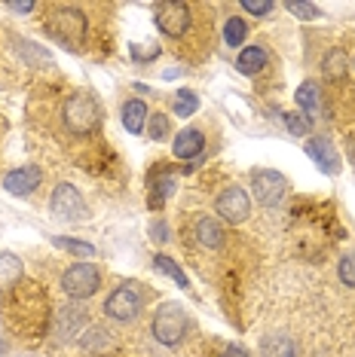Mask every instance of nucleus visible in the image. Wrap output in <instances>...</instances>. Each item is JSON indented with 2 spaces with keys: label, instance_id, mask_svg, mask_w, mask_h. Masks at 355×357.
Returning a JSON list of instances; mask_svg holds the SVG:
<instances>
[{
  "label": "nucleus",
  "instance_id": "obj_1",
  "mask_svg": "<svg viewBox=\"0 0 355 357\" xmlns=\"http://www.w3.org/2000/svg\"><path fill=\"white\" fill-rule=\"evenodd\" d=\"M0 321L10 327L15 336L25 342H40L50 330L52 321V305L50 296L43 294L37 281H22L15 284L10 294H3V305H0Z\"/></svg>",
  "mask_w": 355,
  "mask_h": 357
},
{
  "label": "nucleus",
  "instance_id": "obj_2",
  "mask_svg": "<svg viewBox=\"0 0 355 357\" xmlns=\"http://www.w3.org/2000/svg\"><path fill=\"white\" fill-rule=\"evenodd\" d=\"M153 22L163 37L184 43V50H196V59L208 52L212 25L205 19L199 22V6L184 3V0H159L153 6Z\"/></svg>",
  "mask_w": 355,
  "mask_h": 357
},
{
  "label": "nucleus",
  "instance_id": "obj_3",
  "mask_svg": "<svg viewBox=\"0 0 355 357\" xmlns=\"http://www.w3.org/2000/svg\"><path fill=\"white\" fill-rule=\"evenodd\" d=\"M43 31L68 52H83L89 43V6H77V3L46 6Z\"/></svg>",
  "mask_w": 355,
  "mask_h": 357
},
{
  "label": "nucleus",
  "instance_id": "obj_4",
  "mask_svg": "<svg viewBox=\"0 0 355 357\" xmlns=\"http://www.w3.org/2000/svg\"><path fill=\"white\" fill-rule=\"evenodd\" d=\"M61 123L71 135H92L104 123V110L92 92H71L61 107Z\"/></svg>",
  "mask_w": 355,
  "mask_h": 357
},
{
  "label": "nucleus",
  "instance_id": "obj_5",
  "mask_svg": "<svg viewBox=\"0 0 355 357\" xmlns=\"http://www.w3.org/2000/svg\"><path fill=\"white\" fill-rule=\"evenodd\" d=\"M147 303V290L138 281H123L117 284V290H110V296L104 299V314L114 321H135L144 312Z\"/></svg>",
  "mask_w": 355,
  "mask_h": 357
},
{
  "label": "nucleus",
  "instance_id": "obj_6",
  "mask_svg": "<svg viewBox=\"0 0 355 357\" xmlns=\"http://www.w3.org/2000/svg\"><path fill=\"white\" fill-rule=\"evenodd\" d=\"M187 312H184L178 303H163L153 312V321H150V333L153 339H157L159 345L166 348H175L178 342L184 339V333H187Z\"/></svg>",
  "mask_w": 355,
  "mask_h": 357
},
{
  "label": "nucleus",
  "instance_id": "obj_7",
  "mask_svg": "<svg viewBox=\"0 0 355 357\" xmlns=\"http://www.w3.org/2000/svg\"><path fill=\"white\" fill-rule=\"evenodd\" d=\"M61 290L68 294L71 299H89L101 290V269L89 259H77L74 266L61 272Z\"/></svg>",
  "mask_w": 355,
  "mask_h": 357
},
{
  "label": "nucleus",
  "instance_id": "obj_8",
  "mask_svg": "<svg viewBox=\"0 0 355 357\" xmlns=\"http://www.w3.org/2000/svg\"><path fill=\"white\" fill-rule=\"evenodd\" d=\"M50 211H52V217L68 220V223L89 220V208L74 183H55V190L50 196Z\"/></svg>",
  "mask_w": 355,
  "mask_h": 357
},
{
  "label": "nucleus",
  "instance_id": "obj_9",
  "mask_svg": "<svg viewBox=\"0 0 355 357\" xmlns=\"http://www.w3.org/2000/svg\"><path fill=\"white\" fill-rule=\"evenodd\" d=\"M252 192L263 208H279L288 192V181L276 168H257V172H252Z\"/></svg>",
  "mask_w": 355,
  "mask_h": 357
},
{
  "label": "nucleus",
  "instance_id": "obj_10",
  "mask_svg": "<svg viewBox=\"0 0 355 357\" xmlns=\"http://www.w3.org/2000/svg\"><path fill=\"white\" fill-rule=\"evenodd\" d=\"M215 211H217V217L227 223H245L248 214H252V199H248V192L236 183L224 186L215 199Z\"/></svg>",
  "mask_w": 355,
  "mask_h": 357
},
{
  "label": "nucleus",
  "instance_id": "obj_11",
  "mask_svg": "<svg viewBox=\"0 0 355 357\" xmlns=\"http://www.w3.org/2000/svg\"><path fill=\"white\" fill-rule=\"evenodd\" d=\"M147 190H150L147 205L153 211H163V205L172 199V192L178 190V177L172 174V168L157 165V172H150V177H147Z\"/></svg>",
  "mask_w": 355,
  "mask_h": 357
},
{
  "label": "nucleus",
  "instance_id": "obj_12",
  "mask_svg": "<svg viewBox=\"0 0 355 357\" xmlns=\"http://www.w3.org/2000/svg\"><path fill=\"white\" fill-rule=\"evenodd\" d=\"M40 181H43V172H40L37 165H22V168H13V172L3 174V190L10 192V196L25 199L37 190Z\"/></svg>",
  "mask_w": 355,
  "mask_h": 357
},
{
  "label": "nucleus",
  "instance_id": "obj_13",
  "mask_svg": "<svg viewBox=\"0 0 355 357\" xmlns=\"http://www.w3.org/2000/svg\"><path fill=\"white\" fill-rule=\"evenodd\" d=\"M203 150H205V132L203 128H196V126L181 128V132L175 135V141H172L175 159H184V162H196L199 156H203Z\"/></svg>",
  "mask_w": 355,
  "mask_h": 357
},
{
  "label": "nucleus",
  "instance_id": "obj_14",
  "mask_svg": "<svg viewBox=\"0 0 355 357\" xmlns=\"http://www.w3.org/2000/svg\"><path fill=\"white\" fill-rule=\"evenodd\" d=\"M306 156H310L316 165L321 168L325 174H340V153L334 150V144L328 141V137H321V135H316V137H310V144H306Z\"/></svg>",
  "mask_w": 355,
  "mask_h": 357
},
{
  "label": "nucleus",
  "instance_id": "obj_15",
  "mask_svg": "<svg viewBox=\"0 0 355 357\" xmlns=\"http://www.w3.org/2000/svg\"><path fill=\"white\" fill-rule=\"evenodd\" d=\"M193 232H196V241H199V245L208 248V250L221 248L224 241H227L224 223L217 220V217H205V214H199V217H196V223H193Z\"/></svg>",
  "mask_w": 355,
  "mask_h": 357
},
{
  "label": "nucleus",
  "instance_id": "obj_16",
  "mask_svg": "<svg viewBox=\"0 0 355 357\" xmlns=\"http://www.w3.org/2000/svg\"><path fill=\"white\" fill-rule=\"evenodd\" d=\"M86 327V308L83 305H68L55 314V336L59 339H74Z\"/></svg>",
  "mask_w": 355,
  "mask_h": 357
},
{
  "label": "nucleus",
  "instance_id": "obj_17",
  "mask_svg": "<svg viewBox=\"0 0 355 357\" xmlns=\"http://www.w3.org/2000/svg\"><path fill=\"white\" fill-rule=\"evenodd\" d=\"M297 107H300L303 116H310L312 123L321 116V86L316 83V79H306V83L297 89Z\"/></svg>",
  "mask_w": 355,
  "mask_h": 357
},
{
  "label": "nucleus",
  "instance_id": "obj_18",
  "mask_svg": "<svg viewBox=\"0 0 355 357\" xmlns=\"http://www.w3.org/2000/svg\"><path fill=\"white\" fill-rule=\"evenodd\" d=\"M266 64H270V52L263 46H245L236 59V70L242 77H257L261 70H266Z\"/></svg>",
  "mask_w": 355,
  "mask_h": 357
},
{
  "label": "nucleus",
  "instance_id": "obj_19",
  "mask_svg": "<svg viewBox=\"0 0 355 357\" xmlns=\"http://www.w3.org/2000/svg\"><path fill=\"white\" fill-rule=\"evenodd\" d=\"M147 119H150V113H147V104L144 101L129 98L123 104V128L129 135H141L144 128H147Z\"/></svg>",
  "mask_w": 355,
  "mask_h": 357
},
{
  "label": "nucleus",
  "instance_id": "obj_20",
  "mask_svg": "<svg viewBox=\"0 0 355 357\" xmlns=\"http://www.w3.org/2000/svg\"><path fill=\"white\" fill-rule=\"evenodd\" d=\"M22 281V259L15 254H0V294H10Z\"/></svg>",
  "mask_w": 355,
  "mask_h": 357
},
{
  "label": "nucleus",
  "instance_id": "obj_21",
  "mask_svg": "<svg viewBox=\"0 0 355 357\" xmlns=\"http://www.w3.org/2000/svg\"><path fill=\"white\" fill-rule=\"evenodd\" d=\"M110 345H114V336L104 327H89L83 336H80V348H83L86 354H104Z\"/></svg>",
  "mask_w": 355,
  "mask_h": 357
},
{
  "label": "nucleus",
  "instance_id": "obj_22",
  "mask_svg": "<svg viewBox=\"0 0 355 357\" xmlns=\"http://www.w3.org/2000/svg\"><path fill=\"white\" fill-rule=\"evenodd\" d=\"M321 68H325V77L328 79H334V83H340V79L349 74V55H346L340 46H334L328 55H325V61H321Z\"/></svg>",
  "mask_w": 355,
  "mask_h": 357
},
{
  "label": "nucleus",
  "instance_id": "obj_23",
  "mask_svg": "<svg viewBox=\"0 0 355 357\" xmlns=\"http://www.w3.org/2000/svg\"><path fill=\"white\" fill-rule=\"evenodd\" d=\"M153 269H157V272H163L166 278H172V281H175L181 290H190L187 275H184V269L175 263L172 257H166V254H153Z\"/></svg>",
  "mask_w": 355,
  "mask_h": 357
},
{
  "label": "nucleus",
  "instance_id": "obj_24",
  "mask_svg": "<svg viewBox=\"0 0 355 357\" xmlns=\"http://www.w3.org/2000/svg\"><path fill=\"white\" fill-rule=\"evenodd\" d=\"M263 357H297V342L291 336H266L261 342Z\"/></svg>",
  "mask_w": 355,
  "mask_h": 357
},
{
  "label": "nucleus",
  "instance_id": "obj_25",
  "mask_svg": "<svg viewBox=\"0 0 355 357\" xmlns=\"http://www.w3.org/2000/svg\"><path fill=\"white\" fill-rule=\"evenodd\" d=\"M245 40H248V22L239 19V15H227V22H224V43L230 50H236V46H245Z\"/></svg>",
  "mask_w": 355,
  "mask_h": 357
},
{
  "label": "nucleus",
  "instance_id": "obj_26",
  "mask_svg": "<svg viewBox=\"0 0 355 357\" xmlns=\"http://www.w3.org/2000/svg\"><path fill=\"white\" fill-rule=\"evenodd\" d=\"M172 110L178 119H190L193 113L199 110V95L193 92V89H178L172 98Z\"/></svg>",
  "mask_w": 355,
  "mask_h": 357
},
{
  "label": "nucleus",
  "instance_id": "obj_27",
  "mask_svg": "<svg viewBox=\"0 0 355 357\" xmlns=\"http://www.w3.org/2000/svg\"><path fill=\"white\" fill-rule=\"evenodd\" d=\"M168 132H172V119L166 116V113H153L147 119V135L150 141H166Z\"/></svg>",
  "mask_w": 355,
  "mask_h": 357
},
{
  "label": "nucleus",
  "instance_id": "obj_28",
  "mask_svg": "<svg viewBox=\"0 0 355 357\" xmlns=\"http://www.w3.org/2000/svg\"><path fill=\"white\" fill-rule=\"evenodd\" d=\"M285 126H288V132H291L294 137H310V132H312V119L303 116L300 110H297V113H285Z\"/></svg>",
  "mask_w": 355,
  "mask_h": 357
},
{
  "label": "nucleus",
  "instance_id": "obj_29",
  "mask_svg": "<svg viewBox=\"0 0 355 357\" xmlns=\"http://www.w3.org/2000/svg\"><path fill=\"white\" fill-rule=\"evenodd\" d=\"M55 248H64V250H71V254H80V257H92L95 254V248L89 245V241H80V238H68V235H55Z\"/></svg>",
  "mask_w": 355,
  "mask_h": 357
},
{
  "label": "nucleus",
  "instance_id": "obj_30",
  "mask_svg": "<svg viewBox=\"0 0 355 357\" xmlns=\"http://www.w3.org/2000/svg\"><path fill=\"white\" fill-rule=\"evenodd\" d=\"M19 50L25 52V59H28V61H37L40 68H50V64H52L50 52H46V50H40L37 43H28V40H19Z\"/></svg>",
  "mask_w": 355,
  "mask_h": 357
},
{
  "label": "nucleus",
  "instance_id": "obj_31",
  "mask_svg": "<svg viewBox=\"0 0 355 357\" xmlns=\"http://www.w3.org/2000/svg\"><path fill=\"white\" fill-rule=\"evenodd\" d=\"M337 272H340V281L346 284L349 290H355V248L340 259V266H337Z\"/></svg>",
  "mask_w": 355,
  "mask_h": 357
},
{
  "label": "nucleus",
  "instance_id": "obj_32",
  "mask_svg": "<svg viewBox=\"0 0 355 357\" xmlns=\"http://www.w3.org/2000/svg\"><path fill=\"white\" fill-rule=\"evenodd\" d=\"M285 10L291 15H297V19H303V22H316L321 15V10L316 3H285Z\"/></svg>",
  "mask_w": 355,
  "mask_h": 357
},
{
  "label": "nucleus",
  "instance_id": "obj_33",
  "mask_svg": "<svg viewBox=\"0 0 355 357\" xmlns=\"http://www.w3.org/2000/svg\"><path fill=\"white\" fill-rule=\"evenodd\" d=\"M242 10L252 15H270L276 10V3H273V0H242Z\"/></svg>",
  "mask_w": 355,
  "mask_h": 357
},
{
  "label": "nucleus",
  "instance_id": "obj_34",
  "mask_svg": "<svg viewBox=\"0 0 355 357\" xmlns=\"http://www.w3.org/2000/svg\"><path fill=\"white\" fill-rule=\"evenodd\" d=\"M129 55H132L135 61H153L159 55V46H129Z\"/></svg>",
  "mask_w": 355,
  "mask_h": 357
},
{
  "label": "nucleus",
  "instance_id": "obj_35",
  "mask_svg": "<svg viewBox=\"0 0 355 357\" xmlns=\"http://www.w3.org/2000/svg\"><path fill=\"white\" fill-rule=\"evenodd\" d=\"M221 357H252V354H248L245 348H239V345H227V348H224V354H221Z\"/></svg>",
  "mask_w": 355,
  "mask_h": 357
},
{
  "label": "nucleus",
  "instance_id": "obj_36",
  "mask_svg": "<svg viewBox=\"0 0 355 357\" xmlns=\"http://www.w3.org/2000/svg\"><path fill=\"white\" fill-rule=\"evenodd\" d=\"M6 10H13V13H34L37 3H6Z\"/></svg>",
  "mask_w": 355,
  "mask_h": 357
},
{
  "label": "nucleus",
  "instance_id": "obj_37",
  "mask_svg": "<svg viewBox=\"0 0 355 357\" xmlns=\"http://www.w3.org/2000/svg\"><path fill=\"white\" fill-rule=\"evenodd\" d=\"M150 235H153V238H157V241H168V232H166V226H163V223H157V226H153Z\"/></svg>",
  "mask_w": 355,
  "mask_h": 357
},
{
  "label": "nucleus",
  "instance_id": "obj_38",
  "mask_svg": "<svg viewBox=\"0 0 355 357\" xmlns=\"http://www.w3.org/2000/svg\"><path fill=\"white\" fill-rule=\"evenodd\" d=\"M163 77H166V79H175V77H181V70H178V68H168Z\"/></svg>",
  "mask_w": 355,
  "mask_h": 357
},
{
  "label": "nucleus",
  "instance_id": "obj_39",
  "mask_svg": "<svg viewBox=\"0 0 355 357\" xmlns=\"http://www.w3.org/2000/svg\"><path fill=\"white\" fill-rule=\"evenodd\" d=\"M349 159H352V165H355V141H352V150H349Z\"/></svg>",
  "mask_w": 355,
  "mask_h": 357
}]
</instances>
